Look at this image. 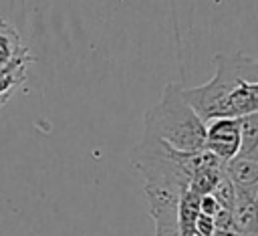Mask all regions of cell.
<instances>
[{"label":"cell","mask_w":258,"mask_h":236,"mask_svg":"<svg viewBox=\"0 0 258 236\" xmlns=\"http://www.w3.org/2000/svg\"><path fill=\"white\" fill-rule=\"evenodd\" d=\"M232 228L242 236H258V194L236 192Z\"/></svg>","instance_id":"cell-7"},{"label":"cell","mask_w":258,"mask_h":236,"mask_svg":"<svg viewBox=\"0 0 258 236\" xmlns=\"http://www.w3.org/2000/svg\"><path fill=\"white\" fill-rule=\"evenodd\" d=\"M224 173L236 192L258 194V153H236L224 161Z\"/></svg>","instance_id":"cell-6"},{"label":"cell","mask_w":258,"mask_h":236,"mask_svg":"<svg viewBox=\"0 0 258 236\" xmlns=\"http://www.w3.org/2000/svg\"><path fill=\"white\" fill-rule=\"evenodd\" d=\"M131 161L135 169L145 178V186L183 194L189 190V180L200 167L220 163L222 159L206 147L183 151L175 149L163 139L143 133L141 141L131 151Z\"/></svg>","instance_id":"cell-2"},{"label":"cell","mask_w":258,"mask_h":236,"mask_svg":"<svg viewBox=\"0 0 258 236\" xmlns=\"http://www.w3.org/2000/svg\"><path fill=\"white\" fill-rule=\"evenodd\" d=\"M216 73L200 87H183L185 101L208 123L258 111V58L244 52L214 56Z\"/></svg>","instance_id":"cell-1"},{"label":"cell","mask_w":258,"mask_h":236,"mask_svg":"<svg viewBox=\"0 0 258 236\" xmlns=\"http://www.w3.org/2000/svg\"><path fill=\"white\" fill-rule=\"evenodd\" d=\"M206 149L222 161L232 159L240 151V123L238 117H218L206 123Z\"/></svg>","instance_id":"cell-5"},{"label":"cell","mask_w":258,"mask_h":236,"mask_svg":"<svg viewBox=\"0 0 258 236\" xmlns=\"http://www.w3.org/2000/svg\"><path fill=\"white\" fill-rule=\"evenodd\" d=\"M149 216L153 218L155 236H202L196 228L200 214V196L194 192H169L145 186Z\"/></svg>","instance_id":"cell-4"},{"label":"cell","mask_w":258,"mask_h":236,"mask_svg":"<svg viewBox=\"0 0 258 236\" xmlns=\"http://www.w3.org/2000/svg\"><path fill=\"white\" fill-rule=\"evenodd\" d=\"M143 133L163 139L183 151L206 147V121L185 101L183 87L179 83L165 85L159 101L147 109Z\"/></svg>","instance_id":"cell-3"},{"label":"cell","mask_w":258,"mask_h":236,"mask_svg":"<svg viewBox=\"0 0 258 236\" xmlns=\"http://www.w3.org/2000/svg\"><path fill=\"white\" fill-rule=\"evenodd\" d=\"M26 48L22 46L16 30L0 18V69L8 67L10 63L26 56Z\"/></svg>","instance_id":"cell-8"},{"label":"cell","mask_w":258,"mask_h":236,"mask_svg":"<svg viewBox=\"0 0 258 236\" xmlns=\"http://www.w3.org/2000/svg\"><path fill=\"white\" fill-rule=\"evenodd\" d=\"M238 123H240L238 153H258V111L238 117Z\"/></svg>","instance_id":"cell-9"}]
</instances>
